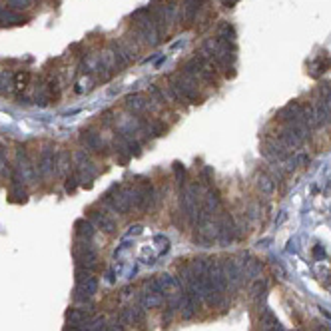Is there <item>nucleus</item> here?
Instances as JSON below:
<instances>
[{
	"mask_svg": "<svg viewBox=\"0 0 331 331\" xmlns=\"http://www.w3.org/2000/svg\"><path fill=\"white\" fill-rule=\"evenodd\" d=\"M28 82H30V74H28L26 70H22V72H16V74H14V90H18V92L26 90Z\"/></svg>",
	"mask_w": 331,
	"mask_h": 331,
	"instance_id": "f257e3e1",
	"label": "nucleus"
},
{
	"mask_svg": "<svg viewBox=\"0 0 331 331\" xmlns=\"http://www.w3.org/2000/svg\"><path fill=\"white\" fill-rule=\"evenodd\" d=\"M94 219L98 222V226H102V230H106V232H114V222L110 219L108 215H104V214H96L94 215Z\"/></svg>",
	"mask_w": 331,
	"mask_h": 331,
	"instance_id": "f03ea898",
	"label": "nucleus"
},
{
	"mask_svg": "<svg viewBox=\"0 0 331 331\" xmlns=\"http://www.w3.org/2000/svg\"><path fill=\"white\" fill-rule=\"evenodd\" d=\"M0 20H2L4 24H6V22H8V24H12V22H14V24H20V22H24L20 16H16V14H12V12H4V14H0Z\"/></svg>",
	"mask_w": 331,
	"mask_h": 331,
	"instance_id": "7ed1b4c3",
	"label": "nucleus"
},
{
	"mask_svg": "<svg viewBox=\"0 0 331 331\" xmlns=\"http://www.w3.org/2000/svg\"><path fill=\"white\" fill-rule=\"evenodd\" d=\"M76 228H78V232H80L82 235H86V237H92V235H94L92 226H90V224H86V222H78V224H76Z\"/></svg>",
	"mask_w": 331,
	"mask_h": 331,
	"instance_id": "20e7f679",
	"label": "nucleus"
}]
</instances>
